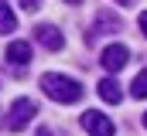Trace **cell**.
Instances as JSON below:
<instances>
[{"instance_id": "1", "label": "cell", "mask_w": 147, "mask_h": 136, "mask_svg": "<svg viewBox=\"0 0 147 136\" xmlns=\"http://www.w3.org/2000/svg\"><path fill=\"white\" fill-rule=\"evenodd\" d=\"M41 89H45L48 99L62 102V105L79 102V99H82V92H86L79 78H69V75H62V71H45V75H41Z\"/></svg>"}, {"instance_id": "2", "label": "cell", "mask_w": 147, "mask_h": 136, "mask_svg": "<svg viewBox=\"0 0 147 136\" xmlns=\"http://www.w3.org/2000/svg\"><path fill=\"white\" fill-rule=\"evenodd\" d=\"M34 112H38V105L31 99H17L10 109H7V129H10V133H21V129L34 119Z\"/></svg>"}, {"instance_id": "3", "label": "cell", "mask_w": 147, "mask_h": 136, "mask_svg": "<svg viewBox=\"0 0 147 136\" xmlns=\"http://www.w3.org/2000/svg\"><path fill=\"white\" fill-rule=\"evenodd\" d=\"M82 129L89 136H113V123L103 116V112H82Z\"/></svg>"}, {"instance_id": "4", "label": "cell", "mask_w": 147, "mask_h": 136, "mask_svg": "<svg viewBox=\"0 0 147 136\" xmlns=\"http://www.w3.org/2000/svg\"><path fill=\"white\" fill-rule=\"evenodd\" d=\"M34 37L41 41V48H48V51H62V48H65V37H62V31H58L55 24H38Z\"/></svg>"}, {"instance_id": "5", "label": "cell", "mask_w": 147, "mask_h": 136, "mask_svg": "<svg viewBox=\"0 0 147 136\" xmlns=\"http://www.w3.org/2000/svg\"><path fill=\"white\" fill-rule=\"evenodd\" d=\"M99 61H103V68H106V71H120V68L130 61V51H127L123 44H110V48H103Z\"/></svg>"}, {"instance_id": "6", "label": "cell", "mask_w": 147, "mask_h": 136, "mask_svg": "<svg viewBox=\"0 0 147 136\" xmlns=\"http://www.w3.org/2000/svg\"><path fill=\"white\" fill-rule=\"evenodd\" d=\"M7 61L14 68H24L31 61V44H28V41H10V44H7Z\"/></svg>"}, {"instance_id": "7", "label": "cell", "mask_w": 147, "mask_h": 136, "mask_svg": "<svg viewBox=\"0 0 147 136\" xmlns=\"http://www.w3.org/2000/svg\"><path fill=\"white\" fill-rule=\"evenodd\" d=\"M120 27H123L120 17H116V14H106V10L96 14V21H92V34H116Z\"/></svg>"}, {"instance_id": "8", "label": "cell", "mask_w": 147, "mask_h": 136, "mask_svg": "<svg viewBox=\"0 0 147 136\" xmlns=\"http://www.w3.org/2000/svg\"><path fill=\"white\" fill-rule=\"evenodd\" d=\"M99 95H103V102H120L123 99V89H120V82H116V78H103V82H99Z\"/></svg>"}, {"instance_id": "9", "label": "cell", "mask_w": 147, "mask_h": 136, "mask_svg": "<svg viewBox=\"0 0 147 136\" xmlns=\"http://www.w3.org/2000/svg\"><path fill=\"white\" fill-rule=\"evenodd\" d=\"M10 31H17V17L7 7V0H0V34H10Z\"/></svg>"}, {"instance_id": "10", "label": "cell", "mask_w": 147, "mask_h": 136, "mask_svg": "<svg viewBox=\"0 0 147 136\" xmlns=\"http://www.w3.org/2000/svg\"><path fill=\"white\" fill-rule=\"evenodd\" d=\"M130 92H134V99H147V68L134 78V85H130Z\"/></svg>"}, {"instance_id": "11", "label": "cell", "mask_w": 147, "mask_h": 136, "mask_svg": "<svg viewBox=\"0 0 147 136\" xmlns=\"http://www.w3.org/2000/svg\"><path fill=\"white\" fill-rule=\"evenodd\" d=\"M17 3H21L24 10H38V7H41V0H17Z\"/></svg>"}, {"instance_id": "12", "label": "cell", "mask_w": 147, "mask_h": 136, "mask_svg": "<svg viewBox=\"0 0 147 136\" xmlns=\"http://www.w3.org/2000/svg\"><path fill=\"white\" fill-rule=\"evenodd\" d=\"M137 21H140V34H144V37H147V10H144V14H140V17H137Z\"/></svg>"}, {"instance_id": "13", "label": "cell", "mask_w": 147, "mask_h": 136, "mask_svg": "<svg viewBox=\"0 0 147 136\" xmlns=\"http://www.w3.org/2000/svg\"><path fill=\"white\" fill-rule=\"evenodd\" d=\"M38 136H51V129H38Z\"/></svg>"}, {"instance_id": "14", "label": "cell", "mask_w": 147, "mask_h": 136, "mask_svg": "<svg viewBox=\"0 0 147 136\" xmlns=\"http://www.w3.org/2000/svg\"><path fill=\"white\" fill-rule=\"evenodd\" d=\"M116 3H123V7H127V3H130V0H116Z\"/></svg>"}, {"instance_id": "15", "label": "cell", "mask_w": 147, "mask_h": 136, "mask_svg": "<svg viewBox=\"0 0 147 136\" xmlns=\"http://www.w3.org/2000/svg\"><path fill=\"white\" fill-rule=\"evenodd\" d=\"M144 129H147V112H144Z\"/></svg>"}, {"instance_id": "16", "label": "cell", "mask_w": 147, "mask_h": 136, "mask_svg": "<svg viewBox=\"0 0 147 136\" xmlns=\"http://www.w3.org/2000/svg\"><path fill=\"white\" fill-rule=\"evenodd\" d=\"M69 3H79V0H69Z\"/></svg>"}]
</instances>
